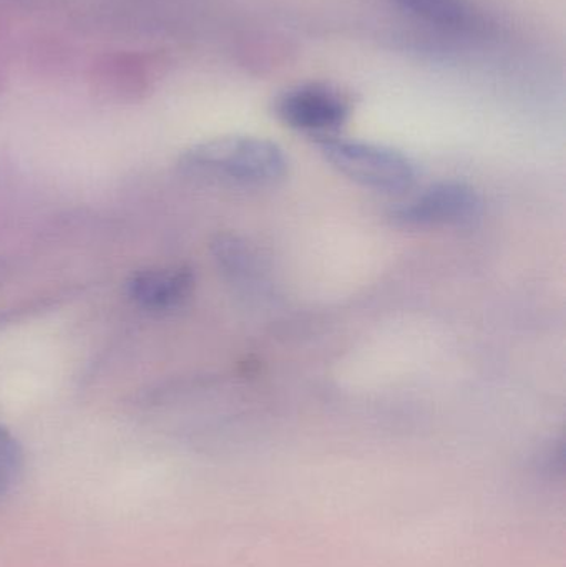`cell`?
<instances>
[{"instance_id":"obj_1","label":"cell","mask_w":566,"mask_h":567,"mask_svg":"<svg viewBox=\"0 0 566 567\" xmlns=\"http://www.w3.org/2000/svg\"><path fill=\"white\" fill-rule=\"evenodd\" d=\"M179 169L193 178L238 186H272L288 175L282 148L258 136L229 135L196 143L183 152Z\"/></svg>"},{"instance_id":"obj_2","label":"cell","mask_w":566,"mask_h":567,"mask_svg":"<svg viewBox=\"0 0 566 567\" xmlns=\"http://www.w3.org/2000/svg\"><path fill=\"white\" fill-rule=\"evenodd\" d=\"M319 146L332 168L374 192L404 193L418 178L414 163L389 146L336 135L319 140Z\"/></svg>"},{"instance_id":"obj_3","label":"cell","mask_w":566,"mask_h":567,"mask_svg":"<svg viewBox=\"0 0 566 567\" xmlns=\"http://www.w3.org/2000/svg\"><path fill=\"white\" fill-rule=\"evenodd\" d=\"M93 92L116 102H136L155 90L168 72L165 53L155 50H109L89 65Z\"/></svg>"},{"instance_id":"obj_4","label":"cell","mask_w":566,"mask_h":567,"mask_svg":"<svg viewBox=\"0 0 566 567\" xmlns=\"http://www.w3.org/2000/svg\"><path fill=\"white\" fill-rule=\"evenodd\" d=\"M351 110L348 93L331 83H299L275 100L276 116L286 126L319 140L335 136L348 122Z\"/></svg>"},{"instance_id":"obj_5","label":"cell","mask_w":566,"mask_h":567,"mask_svg":"<svg viewBox=\"0 0 566 567\" xmlns=\"http://www.w3.org/2000/svg\"><path fill=\"white\" fill-rule=\"evenodd\" d=\"M482 199L467 183L441 182L392 209L391 218L405 228H439L471 223L481 215Z\"/></svg>"},{"instance_id":"obj_6","label":"cell","mask_w":566,"mask_h":567,"mask_svg":"<svg viewBox=\"0 0 566 567\" xmlns=\"http://www.w3.org/2000/svg\"><path fill=\"white\" fill-rule=\"evenodd\" d=\"M195 276L188 268H156L130 278L128 293L138 306L150 310H172L192 296Z\"/></svg>"},{"instance_id":"obj_7","label":"cell","mask_w":566,"mask_h":567,"mask_svg":"<svg viewBox=\"0 0 566 567\" xmlns=\"http://www.w3.org/2000/svg\"><path fill=\"white\" fill-rule=\"evenodd\" d=\"M419 19L442 27L469 25L472 20V7L469 0H392Z\"/></svg>"},{"instance_id":"obj_8","label":"cell","mask_w":566,"mask_h":567,"mask_svg":"<svg viewBox=\"0 0 566 567\" xmlns=\"http://www.w3.org/2000/svg\"><path fill=\"white\" fill-rule=\"evenodd\" d=\"M30 65L37 72H62L72 63V52L55 37H39L27 50Z\"/></svg>"},{"instance_id":"obj_9","label":"cell","mask_w":566,"mask_h":567,"mask_svg":"<svg viewBox=\"0 0 566 567\" xmlns=\"http://www.w3.org/2000/svg\"><path fill=\"white\" fill-rule=\"evenodd\" d=\"M22 465V446L9 429L0 425V499L12 488Z\"/></svg>"},{"instance_id":"obj_10","label":"cell","mask_w":566,"mask_h":567,"mask_svg":"<svg viewBox=\"0 0 566 567\" xmlns=\"http://www.w3.org/2000/svg\"><path fill=\"white\" fill-rule=\"evenodd\" d=\"M16 55V40H13L12 22L6 13L0 12V85L7 80L12 60Z\"/></svg>"}]
</instances>
